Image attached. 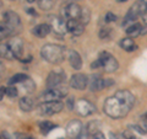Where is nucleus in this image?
Returning <instances> with one entry per match:
<instances>
[{"mask_svg":"<svg viewBox=\"0 0 147 139\" xmlns=\"http://www.w3.org/2000/svg\"><path fill=\"white\" fill-rule=\"evenodd\" d=\"M99 128H100V123L97 121H93V122H90L86 127V133L88 136H92V134L99 132Z\"/></svg>","mask_w":147,"mask_h":139,"instance_id":"4be33fe9","label":"nucleus"},{"mask_svg":"<svg viewBox=\"0 0 147 139\" xmlns=\"http://www.w3.org/2000/svg\"><path fill=\"white\" fill-rule=\"evenodd\" d=\"M24 85H25V89L28 91V92H31V91H33V89L36 87V85H34V82L31 80V79L28 78L26 81H24Z\"/></svg>","mask_w":147,"mask_h":139,"instance_id":"c85d7f7f","label":"nucleus"},{"mask_svg":"<svg viewBox=\"0 0 147 139\" xmlns=\"http://www.w3.org/2000/svg\"><path fill=\"white\" fill-rule=\"evenodd\" d=\"M50 31H52V27H50L49 24H39L33 27L32 33L37 37H39V38H44V37H47L49 35Z\"/></svg>","mask_w":147,"mask_h":139,"instance_id":"f3484780","label":"nucleus"},{"mask_svg":"<svg viewBox=\"0 0 147 139\" xmlns=\"http://www.w3.org/2000/svg\"><path fill=\"white\" fill-rule=\"evenodd\" d=\"M4 21H5V26L11 31V33H13L15 31H18L21 29L20 16H18L15 11L7 10L4 14Z\"/></svg>","mask_w":147,"mask_h":139,"instance_id":"39448f33","label":"nucleus"},{"mask_svg":"<svg viewBox=\"0 0 147 139\" xmlns=\"http://www.w3.org/2000/svg\"><path fill=\"white\" fill-rule=\"evenodd\" d=\"M81 11L82 9L77 5L75 3H70L67 4L66 6H64L61 9V17L64 20H69V18H76V20H79L80 18V15H81Z\"/></svg>","mask_w":147,"mask_h":139,"instance_id":"6e6552de","label":"nucleus"},{"mask_svg":"<svg viewBox=\"0 0 147 139\" xmlns=\"http://www.w3.org/2000/svg\"><path fill=\"white\" fill-rule=\"evenodd\" d=\"M27 79H28V76H27V75H25V74H22V73H18V74H15L13 76H11L10 79H9L7 84L9 85H15V84H18V82L26 81Z\"/></svg>","mask_w":147,"mask_h":139,"instance_id":"412c9836","label":"nucleus"},{"mask_svg":"<svg viewBox=\"0 0 147 139\" xmlns=\"http://www.w3.org/2000/svg\"><path fill=\"white\" fill-rule=\"evenodd\" d=\"M87 85H88V78L85 74H81V73L74 74L70 79V86L76 90H84L86 89Z\"/></svg>","mask_w":147,"mask_h":139,"instance_id":"9b49d317","label":"nucleus"},{"mask_svg":"<svg viewBox=\"0 0 147 139\" xmlns=\"http://www.w3.org/2000/svg\"><path fill=\"white\" fill-rule=\"evenodd\" d=\"M90 139H105V137H104V134L102 132H97V133L90 136Z\"/></svg>","mask_w":147,"mask_h":139,"instance_id":"72a5a7b5","label":"nucleus"},{"mask_svg":"<svg viewBox=\"0 0 147 139\" xmlns=\"http://www.w3.org/2000/svg\"><path fill=\"white\" fill-rule=\"evenodd\" d=\"M1 139H9V138H6L5 136H3V137H1Z\"/></svg>","mask_w":147,"mask_h":139,"instance_id":"79ce46f5","label":"nucleus"},{"mask_svg":"<svg viewBox=\"0 0 147 139\" xmlns=\"http://www.w3.org/2000/svg\"><path fill=\"white\" fill-rule=\"evenodd\" d=\"M18 106H20V108L22 111H25V112H30V111L33 110V101H32V99H30V97H22V99H20V101H18Z\"/></svg>","mask_w":147,"mask_h":139,"instance_id":"aec40b11","label":"nucleus"},{"mask_svg":"<svg viewBox=\"0 0 147 139\" xmlns=\"http://www.w3.org/2000/svg\"><path fill=\"white\" fill-rule=\"evenodd\" d=\"M120 47L126 50V52H134V50L137 49V46L135 44L134 40L131 38V37H126V38H123L120 41Z\"/></svg>","mask_w":147,"mask_h":139,"instance_id":"6ab92c4d","label":"nucleus"},{"mask_svg":"<svg viewBox=\"0 0 147 139\" xmlns=\"http://www.w3.org/2000/svg\"><path fill=\"white\" fill-rule=\"evenodd\" d=\"M115 20H117V16L114 15L113 12H107L105 14V16H104V21L105 22H113Z\"/></svg>","mask_w":147,"mask_h":139,"instance_id":"2f4dec72","label":"nucleus"},{"mask_svg":"<svg viewBox=\"0 0 147 139\" xmlns=\"http://www.w3.org/2000/svg\"><path fill=\"white\" fill-rule=\"evenodd\" d=\"M90 17H91V14H90V10H88V9H82L79 21L81 22L82 25H87V24L90 22Z\"/></svg>","mask_w":147,"mask_h":139,"instance_id":"393cba45","label":"nucleus"},{"mask_svg":"<svg viewBox=\"0 0 147 139\" xmlns=\"http://www.w3.org/2000/svg\"><path fill=\"white\" fill-rule=\"evenodd\" d=\"M18 139H34L33 137H28V136H24V137H21V138H18Z\"/></svg>","mask_w":147,"mask_h":139,"instance_id":"4c0bfd02","label":"nucleus"},{"mask_svg":"<svg viewBox=\"0 0 147 139\" xmlns=\"http://www.w3.org/2000/svg\"><path fill=\"white\" fill-rule=\"evenodd\" d=\"M84 31H85V25H82L81 22H80V25L77 26L76 29L74 30L72 32H71V33H72L74 36H80V35H82V33H84Z\"/></svg>","mask_w":147,"mask_h":139,"instance_id":"7c9ffc66","label":"nucleus"},{"mask_svg":"<svg viewBox=\"0 0 147 139\" xmlns=\"http://www.w3.org/2000/svg\"><path fill=\"white\" fill-rule=\"evenodd\" d=\"M146 131L144 127L140 126H129L125 131L123 132V137L125 139H140L141 136Z\"/></svg>","mask_w":147,"mask_h":139,"instance_id":"4468645a","label":"nucleus"},{"mask_svg":"<svg viewBox=\"0 0 147 139\" xmlns=\"http://www.w3.org/2000/svg\"><path fill=\"white\" fill-rule=\"evenodd\" d=\"M54 5L53 0H38V6L42 10H50Z\"/></svg>","mask_w":147,"mask_h":139,"instance_id":"a878e982","label":"nucleus"},{"mask_svg":"<svg viewBox=\"0 0 147 139\" xmlns=\"http://www.w3.org/2000/svg\"><path fill=\"white\" fill-rule=\"evenodd\" d=\"M6 95L9 96V97H15V96H17V89L15 86H9V87H6Z\"/></svg>","mask_w":147,"mask_h":139,"instance_id":"c756f323","label":"nucleus"},{"mask_svg":"<svg viewBox=\"0 0 147 139\" xmlns=\"http://www.w3.org/2000/svg\"><path fill=\"white\" fill-rule=\"evenodd\" d=\"M65 80V73L64 72H52L47 78V87L53 89L60 84H63Z\"/></svg>","mask_w":147,"mask_h":139,"instance_id":"f8f14e48","label":"nucleus"},{"mask_svg":"<svg viewBox=\"0 0 147 139\" xmlns=\"http://www.w3.org/2000/svg\"><path fill=\"white\" fill-rule=\"evenodd\" d=\"M40 55L50 64H59L65 58V48L59 44H45L40 49Z\"/></svg>","mask_w":147,"mask_h":139,"instance_id":"f03ea898","label":"nucleus"},{"mask_svg":"<svg viewBox=\"0 0 147 139\" xmlns=\"http://www.w3.org/2000/svg\"><path fill=\"white\" fill-rule=\"evenodd\" d=\"M119 3H125V1H127V0H118Z\"/></svg>","mask_w":147,"mask_h":139,"instance_id":"ea45409f","label":"nucleus"},{"mask_svg":"<svg viewBox=\"0 0 147 139\" xmlns=\"http://www.w3.org/2000/svg\"><path fill=\"white\" fill-rule=\"evenodd\" d=\"M79 25H80V21L76 20V18H69V20H66V26L69 32H72Z\"/></svg>","mask_w":147,"mask_h":139,"instance_id":"cd10ccee","label":"nucleus"},{"mask_svg":"<svg viewBox=\"0 0 147 139\" xmlns=\"http://www.w3.org/2000/svg\"><path fill=\"white\" fill-rule=\"evenodd\" d=\"M75 111L80 116H90L96 111V106L86 99H80L75 104Z\"/></svg>","mask_w":147,"mask_h":139,"instance_id":"1a4fd4ad","label":"nucleus"},{"mask_svg":"<svg viewBox=\"0 0 147 139\" xmlns=\"http://www.w3.org/2000/svg\"><path fill=\"white\" fill-rule=\"evenodd\" d=\"M39 128H40V132L43 134H47L52 131L53 128H55V124L52 123L50 121H43V122L39 123Z\"/></svg>","mask_w":147,"mask_h":139,"instance_id":"5701e85b","label":"nucleus"},{"mask_svg":"<svg viewBox=\"0 0 147 139\" xmlns=\"http://www.w3.org/2000/svg\"><path fill=\"white\" fill-rule=\"evenodd\" d=\"M7 47L11 49V52L15 54V57L17 59H20L22 57V53H24V43H22V41L20 38H12L10 40L9 42L6 43Z\"/></svg>","mask_w":147,"mask_h":139,"instance_id":"2eb2a0df","label":"nucleus"},{"mask_svg":"<svg viewBox=\"0 0 147 139\" xmlns=\"http://www.w3.org/2000/svg\"><path fill=\"white\" fill-rule=\"evenodd\" d=\"M27 1H28V3H34L36 0H27Z\"/></svg>","mask_w":147,"mask_h":139,"instance_id":"a19ab883","label":"nucleus"},{"mask_svg":"<svg viewBox=\"0 0 147 139\" xmlns=\"http://www.w3.org/2000/svg\"><path fill=\"white\" fill-rule=\"evenodd\" d=\"M99 61L102 64V68L105 73H114L118 69L119 64L117 62V59L113 57L112 54H109L108 52H103L99 55Z\"/></svg>","mask_w":147,"mask_h":139,"instance_id":"20e7f679","label":"nucleus"},{"mask_svg":"<svg viewBox=\"0 0 147 139\" xmlns=\"http://www.w3.org/2000/svg\"><path fill=\"white\" fill-rule=\"evenodd\" d=\"M91 68L92 69H97V68H102V64H100L99 59H96V61L91 64Z\"/></svg>","mask_w":147,"mask_h":139,"instance_id":"f704fd0d","label":"nucleus"},{"mask_svg":"<svg viewBox=\"0 0 147 139\" xmlns=\"http://www.w3.org/2000/svg\"><path fill=\"white\" fill-rule=\"evenodd\" d=\"M75 104H76V101L74 100V97H70V99H67L66 100V106H67V108L69 110H75Z\"/></svg>","mask_w":147,"mask_h":139,"instance_id":"473e14b6","label":"nucleus"},{"mask_svg":"<svg viewBox=\"0 0 147 139\" xmlns=\"http://www.w3.org/2000/svg\"><path fill=\"white\" fill-rule=\"evenodd\" d=\"M1 57L3 58H5V59H15L16 57H15V54H13L12 52H11V49L7 47V44H1Z\"/></svg>","mask_w":147,"mask_h":139,"instance_id":"b1692460","label":"nucleus"},{"mask_svg":"<svg viewBox=\"0 0 147 139\" xmlns=\"http://www.w3.org/2000/svg\"><path fill=\"white\" fill-rule=\"evenodd\" d=\"M144 24H140V22H134L132 25H130L129 27H126V33L129 37L131 38H135V37L142 35V30H144Z\"/></svg>","mask_w":147,"mask_h":139,"instance_id":"a211bd4d","label":"nucleus"},{"mask_svg":"<svg viewBox=\"0 0 147 139\" xmlns=\"http://www.w3.org/2000/svg\"><path fill=\"white\" fill-rule=\"evenodd\" d=\"M84 131V127H82V123L79 119H72L66 124L65 132L69 139H79L81 137V133Z\"/></svg>","mask_w":147,"mask_h":139,"instance_id":"0eeeda50","label":"nucleus"},{"mask_svg":"<svg viewBox=\"0 0 147 139\" xmlns=\"http://www.w3.org/2000/svg\"><path fill=\"white\" fill-rule=\"evenodd\" d=\"M27 12L31 14V15H36V11L33 10V9H28V10H27Z\"/></svg>","mask_w":147,"mask_h":139,"instance_id":"e433bc0d","label":"nucleus"},{"mask_svg":"<svg viewBox=\"0 0 147 139\" xmlns=\"http://www.w3.org/2000/svg\"><path fill=\"white\" fill-rule=\"evenodd\" d=\"M135 104V97L127 90H119L114 96L108 97L104 101V112L112 118H123L129 113V111Z\"/></svg>","mask_w":147,"mask_h":139,"instance_id":"f257e3e1","label":"nucleus"},{"mask_svg":"<svg viewBox=\"0 0 147 139\" xmlns=\"http://www.w3.org/2000/svg\"><path fill=\"white\" fill-rule=\"evenodd\" d=\"M88 87L91 91L97 92L105 87V79L99 74H93L88 79Z\"/></svg>","mask_w":147,"mask_h":139,"instance_id":"ddd939ff","label":"nucleus"},{"mask_svg":"<svg viewBox=\"0 0 147 139\" xmlns=\"http://www.w3.org/2000/svg\"><path fill=\"white\" fill-rule=\"evenodd\" d=\"M67 59H69V63H70V65H71L74 69H76V70L81 69L82 61H81L80 54L77 53L76 50L69 49V50H67Z\"/></svg>","mask_w":147,"mask_h":139,"instance_id":"dca6fc26","label":"nucleus"},{"mask_svg":"<svg viewBox=\"0 0 147 139\" xmlns=\"http://www.w3.org/2000/svg\"><path fill=\"white\" fill-rule=\"evenodd\" d=\"M49 25H50V27H52V30L58 35H64L65 32H67L66 21H64L63 17L50 16L49 17Z\"/></svg>","mask_w":147,"mask_h":139,"instance_id":"9d476101","label":"nucleus"},{"mask_svg":"<svg viewBox=\"0 0 147 139\" xmlns=\"http://www.w3.org/2000/svg\"><path fill=\"white\" fill-rule=\"evenodd\" d=\"M142 118H144V121H147V113L144 114V117H142Z\"/></svg>","mask_w":147,"mask_h":139,"instance_id":"58836bf2","label":"nucleus"},{"mask_svg":"<svg viewBox=\"0 0 147 139\" xmlns=\"http://www.w3.org/2000/svg\"><path fill=\"white\" fill-rule=\"evenodd\" d=\"M98 36L100 40H108L109 37L112 36V29H110V27H102Z\"/></svg>","mask_w":147,"mask_h":139,"instance_id":"bb28decb","label":"nucleus"},{"mask_svg":"<svg viewBox=\"0 0 147 139\" xmlns=\"http://www.w3.org/2000/svg\"><path fill=\"white\" fill-rule=\"evenodd\" d=\"M5 94H6V87L1 86V87H0V100L4 99V95H5Z\"/></svg>","mask_w":147,"mask_h":139,"instance_id":"c9c22d12","label":"nucleus"},{"mask_svg":"<svg viewBox=\"0 0 147 139\" xmlns=\"http://www.w3.org/2000/svg\"><path fill=\"white\" fill-rule=\"evenodd\" d=\"M64 108V104L61 101H44L43 104L38 105V112L42 116H52L59 113Z\"/></svg>","mask_w":147,"mask_h":139,"instance_id":"7ed1b4c3","label":"nucleus"},{"mask_svg":"<svg viewBox=\"0 0 147 139\" xmlns=\"http://www.w3.org/2000/svg\"><path fill=\"white\" fill-rule=\"evenodd\" d=\"M67 95V89L65 86H57L53 89H48L42 95L44 101H60V99Z\"/></svg>","mask_w":147,"mask_h":139,"instance_id":"423d86ee","label":"nucleus"}]
</instances>
